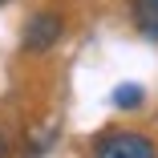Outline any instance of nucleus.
Listing matches in <instances>:
<instances>
[{"label":"nucleus","mask_w":158,"mask_h":158,"mask_svg":"<svg viewBox=\"0 0 158 158\" xmlns=\"http://www.w3.org/2000/svg\"><path fill=\"white\" fill-rule=\"evenodd\" d=\"M93 158H158V150L138 130H106L93 142Z\"/></svg>","instance_id":"f257e3e1"},{"label":"nucleus","mask_w":158,"mask_h":158,"mask_svg":"<svg viewBox=\"0 0 158 158\" xmlns=\"http://www.w3.org/2000/svg\"><path fill=\"white\" fill-rule=\"evenodd\" d=\"M61 33H65V24H61L57 12H37V16H28L24 33H20V45H24L28 53H49V49L61 41Z\"/></svg>","instance_id":"f03ea898"},{"label":"nucleus","mask_w":158,"mask_h":158,"mask_svg":"<svg viewBox=\"0 0 158 158\" xmlns=\"http://www.w3.org/2000/svg\"><path fill=\"white\" fill-rule=\"evenodd\" d=\"M134 24L146 41H158V0H134Z\"/></svg>","instance_id":"7ed1b4c3"},{"label":"nucleus","mask_w":158,"mask_h":158,"mask_svg":"<svg viewBox=\"0 0 158 158\" xmlns=\"http://www.w3.org/2000/svg\"><path fill=\"white\" fill-rule=\"evenodd\" d=\"M142 98H146V93H142V85L126 81V85H118V89H114V98H110V102H114L118 110H138V106H142Z\"/></svg>","instance_id":"20e7f679"},{"label":"nucleus","mask_w":158,"mask_h":158,"mask_svg":"<svg viewBox=\"0 0 158 158\" xmlns=\"http://www.w3.org/2000/svg\"><path fill=\"white\" fill-rule=\"evenodd\" d=\"M0 158H4V142H0Z\"/></svg>","instance_id":"39448f33"},{"label":"nucleus","mask_w":158,"mask_h":158,"mask_svg":"<svg viewBox=\"0 0 158 158\" xmlns=\"http://www.w3.org/2000/svg\"><path fill=\"white\" fill-rule=\"evenodd\" d=\"M0 4H8V0H0Z\"/></svg>","instance_id":"423d86ee"}]
</instances>
